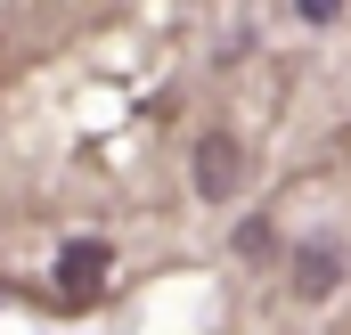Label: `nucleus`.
I'll use <instances>...</instances> for the list:
<instances>
[{"mask_svg": "<svg viewBox=\"0 0 351 335\" xmlns=\"http://www.w3.org/2000/svg\"><path fill=\"white\" fill-rule=\"evenodd\" d=\"M98 278H106V246H98V238H74V246L58 253V286H66V294H90Z\"/></svg>", "mask_w": 351, "mask_h": 335, "instance_id": "3", "label": "nucleus"}, {"mask_svg": "<svg viewBox=\"0 0 351 335\" xmlns=\"http://www.w3.org/2000/svg\"><path fill=\"white\" fill-rule=\"evenodd\" d=\"M294 8H302V16H311V25H327V16H335V8H343V0H294Z\"/></svg>", "mask_w": 351, "mask_h": 335, "instance_id": "5", "label": "nucleus"}, {"mask_svg": "<svg viewBox=\"0 0 351 335\" xmlns=\"http://www.w3.org/2000/svg\"><path fill=\"white\" fill-rule=\"evenodd\" d=\"M343 286V246L335 238H311L294 253V294H335Z\"/></svg>", "mask_w": 351, "mask_h": 335, "instance_id": "2", "label": "nucleus"}, {"mask_svg": "<svg viewBox=\"0 0 351 335\" xmlns=\"http://www.w3.org/2000/svg\"><path fill=\"white\" fill-rule=\"evenodd\" d=\"M269 246H278V238H269V221H262V213H254V221H245V229H237V253H245V262H262Z\"/></svg>", "mask_w": 351, "mask_h": 335, "instance_id": "4", "label": "nucleus"}, {"mask_svg": "<svg viewBox=\"0 0 351 335\" xmlns=\"http://www.w3.org/2000/svg\"><path fill=\"white\" fill-rule=\"evenodd\" d=\"M237 180H245V148H237L229 131H204V139H196V188L221 205V196H237Z\"/></svg>", "mask_w": 351, "mask_h": 335, "instance_id": "1", "label": "nucleus"}]
</instances>
